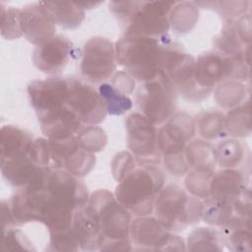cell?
<instances>
[{
	"label": "cell",
	"mask_w": 252,
	"mask_h": 252,
	"mask_svg": "<svg viewBox=\"0 0 252 252\" xmlns=\"http://www.w3.org/2000/svg\"><path fill=\"white\" fill-rule=\"evenodd\" d=\"M186 250L189 251H221L224 240L221 230L212 227H197L187 237Z\"/></svg>",
	"instance_id": "obj_24"
},
{
	"label": "cell",
	"mask_w": 252,
	"mask_h": 252,
	"mask_svg": "<svg viewBox=\"0 0 252 252\" xmlns=\"http://www.w3.org/2000/svg\"><path fill=\"white\" fill-rule=\"evenodd\" d=\"M51 151V167L64 169L81 178L88 175L95 164L94 154L84 150L77 135L59 141L49 140Z\"/></svg>",
	"instance_id": "obj_11"
},
{
	"label": "cell",
	"mask_w": 252,
	"mask_h": 252,
	"mask_svg": "<svg viewBox=\"0 0 252 252\" xmlns=\"http://www.w3.org/2000/svg\"><path fill=\"white\" fill-rule=\"evenodd\" d=\"M141 1H111L109 2V9L118 21L124 26L128 23Z\"/></svg>",
	"instance_id": "obj_39"
},
{
	"label": "cell",
	"mask_w": 252,
	"mask_h": 252,
	"mask_svg": "<svg viewBox=\"0 0 252 252\" xmlns=\"http://www.w3.org/2000/svg\"><path fill=\"white\" fill-rule=\"evenodd\" d=\"M154 211L166 230L179 232L202 220L203 200L190 195L179 185L169 183L158 192Z\"/></svg>",
	"instance_id": "obj_4"
},
{
	"label": "cell",
	"mask_w": 252,
	"mask_h": 252,
	"mask_svg": "<svg viewBox=\"0 0 252 252\" xmlns=\"http://www.w3.org/2000/svg\"><path fill=\"white\" fill-rule=\"evenodd\" d=\"M251 108L250 100L230 108L224 115V130L226 136L244 138L251 133Z\"/></svg>",
	"instance_id": "obj_23"
},
{
	"label": "cell",
	"mask_w": 252,
	"mask_h": 252,
	"mask_svg": "<svg viewBox=\"0 0 252 252\" xmlns=\"http://www.w3.org/2000/svg\"><path fill=\"white\" fill-rule=\"evenodd\" d=\"M73 44L67 37L55 35L43 44L36 46L32 59L39 71L56 75L66 67L73 56Z\"/></svg>",
	"instance_id": "obj_15"
},
{
	"label": "cell",
	"mask_w": 252,
	"mask_h": 252,
	"mask_svg": "<svg viewBox=\"0 0 252 252\" xmlns=\"http://www.w3.org/2000/svg\"><path fill=\"white\" fill-rule=\"evenodd\" d=\"M214 42L218 52L226 56L241 54L247 46H250L242 42L233 27L232 21L224 22L220 33L215 38Z\"/></svg>",
	"instance_id": "obj_30"
},
{
	"label": "cell",
	"mask_w": 252,
	"mask_h": 252,
	"mask_svg": "<svg viewBox=\"0 0 252 252\" xmlns=\"http://www.w3.org/2000/svg\"><path fill=\"white\" fill-rule=\"evenodd\" d=\"M32 136L27 130L16 125L1 127L0 159L13 158L24 153L32 142Z\"/></svg>",
	"instance_id": "obj_21"
},
{
	"label": "cell",
	"mask_w": 252,
	"mask_h": 252,
	"mask_svg": "<svg viewBox=\"0 0 252 252\" xmlns=\"http://www.w3.org/2000/svg\"><path fill=\"white\" fill-rule=\"evenodd\" d=\"M87 205L100 231L99 250H133L130 239L132 214L116 200L113 193L98 189L91 194Z\"/></svg>",
	"instance_id": "obj_2"
},
{
	"label": "cell",
	"mask_w": 252,
	"mask_h": 252,
	"mask_svg": "<svg viewBox=\"0 0 252 252\" xmlns=\"http://www.w3.org/2000/svg\"><path fill=\"white\" fill-rule=\"evenodd\" d=\"M136 159L129 152L122 151L117 153L111 161V171L114 179L120 182L136 165Z\"/></svg>",
	"instance_id": "obj_38"
},
{
	"label": "cell",
	"mask_w": 252,
	"mask_h": 252,
	"mask_svg": "<svg viewBox=\"0 0 252 252\" xmlns=\"http://www.w3.org/2000/svg\"><path fill=\"white\" fill-rule=\"evenodd\" d=\"M214 171L204 169H191L186 173L184 185L186 191L199 199L209 197V186Z\"/></svg>",
	"instance_id": "obj_33"
},
{
	"label": "cell",
	"mask_w": 252,
	"mask_h": 252,
	"mask_svg": "<svg viewBox=\"0 0 252 252\" xmlns=\"http://www.w3.org/2000/svg\"><path fill=\"white\" fill-rule=\"evenodd\" d=\"M98 93L102 97L108 115H123L133 106V100L116 90L110 83H101Z\"/></svg>",
	"instance_id": "obj_29"
},
{
	"label": "cell",
	"mask_w": 252,
	"mask_h": 252,
	"mask_svg": "<svg viewBox=\"0 0 252 252\" xmlns=\"http://www.w3.org/2000/svg\"><path fill=\"white\" fill-rule=\"evenodd\" d=\"M120 93L130 95L136 88L135 79L126 71H119L111 77L110 83Z\"/></svg>",
	"instance_id": "obj_40"
},
{
	"label": "cell",
	"mask_w": 252,
	"mask_h": 252,
	"mask_svg": "<svg viewBox=\"0 0 252 252\" xmlns=\"http://www.w3.org/2000/svg\"><path fill=\"white\" fill-rule=\"evenodd\" d=\"M185 158L191 169L214 171L217 164L215 148L206 140H191L185 148Z\"/></svg>",
	"instance_id": "obj_22"
},
{
	"label": "cell",
	"mask_w": 252,
	"mask_h": 252,
	"mask_svg": "<svg viewBox=\"0 0 252 252\" xmlns=\"http://www.w3.org/2000/svg\"><path fill=\"white\" fill-rule=\"evenodd\" d=\"M247 90L244 83L227 80L219 84L215 90L217 103L223 108H233L246 100Z\"/></svg>",
	"instance_id": "obj_28"
},
{
	"label": "cell",
	"mask_w": 252,
	"mask_h": 252,
	"mask_svg": "<svg viewBox=\"0 0 252 252\" xmlns=\"http://www.w3.org/2000/svg\"><path fill=\"white\" fill-rule=\"evenodd\" d=\"M23 35L38 46L55 36L56 24L42 1L24 6L20 12Z\"/></svg>",
	"instance_id": "obj_14"
},
{
	"label": "cell",
	"mask_w": 252,
	"mask_h": 252,
	"mask_svg": "<svg viewBox=\"0 0 252 252\" xmlns=\"http://www.w3.org/2000/svg\"><path fill=\"white\" fill-rule=\"evenodd\" d=\"M176 94L168 79L161 73L138 87L135 100L140 113L158 126L175 112Z\"/></svg>",
	"instance_id": "obj_5"
},
{
	"label": "cell",
	"mask_w": 252,
	"mask_h": 252,
	"mask_svg": "<svg viewBox=\"0 0 252 252\" xmlns=\"http://www.w3.org/2000/svg\"><path fill=\"white\" fill-rule=\"evenodd\" d=\"M27 153L39 166L51 167V151L49 140L47 138L33 139L30 144Z\"/></svg>",
	"instance_id": "obj_37"
},
{
	"label": "cell",
	"mask_w": 252,
	"mask_h": 252,
	"mask_svg": "<svg viewBox=\"0 0 252 252\" xmlns=\"http://www.w3.org/2000/svg\"><path fill=\"white\" fill-rule=\"evenodd\" d=\"M166 230L155 217L141 216L132 220L130 224V239L133 250H158L167 235Z\"/></svg>",
	"instance_id": "obj_18"
},
{
	"label": "cell",
	"mask_w": 252,
	"mask_h": 252,
	"mask_svg": "<svg viewBox=\"0 0 252 252\" xmlns=\"http://www.w3.org/2000/svg\"><path fill=\"white\" fill-rule=\"evenodd\" d=\"M37 117L41 132L45 138L51 141H59L76 136L85 125L67 104Z\"/></svg>",
	"instance_id": "obj_16"
},
{
	"label": "cell",
	"mask_w": 252,
	"mask_h": 252,
	"mask_svg": "<svg viewBox=\"0 0 252 252\" xmlns=\"http://www.w3.org/2000/svg\"><path fill=\"white\" fill-rule=\"evenodd\" d=\"M196 134L195 119L186 112H174L158 128L161 159L184 158L187 144Z\"/></svg>",
	"instance_id": "obj_10"
},
{
	"label": "cell",
	"mask_w": 252,
	"mask_h": 252,
	"mask_svg": "<svg viewBox=\"0 0 252 252\" xmlns=\"http://www.w3.org/2000/svg\"><path fill=\"white\" fill-rule=\"evenodd\" d=\"M247 181L245 171L238 168H222L213 174L208 198L215 201L232 203L249 186Z\"/></svg>",
	"instance_id": "obj_17"
},
{
	"label": "cell",
	"mask_w": 252,
	"mask_h": 252,
	"mask_svg": "<svg viewBox=\"0 0 252 252\" xmlns=\"http://www.w3.org/2000/svg\"><path fill=\"white\" fill-rule=\"evenodd\" d=\"M68 79L66 104L85 125H98L107 116L106 107L98 90L78 78Z\"/></svg>",
	"instance_id": "obj_9"
},
{
	"label": "cell",
	"mask_w": 252,
	"mask_h": 252,
	"mask_svg": "<svg viewBox=\"0 0 252 252\" xmlns=\"http://www.w3.org/2000/svg\"><path fill=\"white\" fill-rule=\"evenodd\" d=\"M168 35L162 37L123 35L115 43L117 64L123 66L135 81H150L162 73Z\"/></svg>",
	"instance_id": "obj_1"
},
{
	"label": "cell",
	"mask_w": 252,
	"mask_h": 252,
	"mask_svg": "<svg viewBox=\"0 0 252 252\" xmlns=\"http://www.w3.org/2000/svg\"><path fill=\"white\" fill-rule=\"evenodd\" d=\"M1 8V35L6 39H17L23 35L20 24L21 9L4 6L0 3Z\"/></svg>",
	"instance_id": "obj_35"
},
{
	"label": "cell",
	"mask_w": 252,
	"mask_h": 252,
	"mask_svg": "<svg viewBox=\"0 0 252 252\" xmlns=\"http://www.w3.org/2000/svg\"><path fill=\"white\" fill-rule=\"evenodd\" d=\"M233 27L245 45H250L251 42V16L249 13L232 21Z\"/></svg>",
	"instance_id": "obj_41"
},
{
	"label": "cell",
	"mask_w": 252,
	"mask_h": 252,
	"mask_svg": "<svg viewBox=\"0 0 252 252\" xmlns=\"http://www.w3.org/2000/svg\"><path fill=\"white\" fill-rule=\"evenodd\" d=\"M1 250L3 251H35L32 241L19 229L10 227L3 230L1 240Z\"/></svg>",
	"instance_id": "obj_36"
},
{
	"label": "cell",
	"mask_w": 252,
	"mask_h": 252,
	"mask_svg": "<svg viewBox=\"0 0 252 252\" xmlns=\"http://www.w3.org/2000/svg\"><path fill=\"white\" fill-rule=\"evenodd\" d=\"M87 204L75 211L72 229L80 249L86 251L99 250L101 244L100 231Z\"/></svg>",
	"instance_id": "obj_19"
},
{
	"label": "cell",
	"mask_w": 252,
	"mask_h": 252,
	"mask_svg": "<svg viewBox=\"0 0 252 252\" xmlns=\"http://www.w3.org/2000/svg\"><path fill=\"white\" fill-rule=\"evenodd\" d=\"M0 167L5 180L19 190L45 183L53 169L49 166L36 164L27 151L13 158L1 159Z\"/></svg>",
	"instance_id": "obj_12"
},
{
	"label": "cell",
	"mask_w": 252,
	"mask_h": 252,
	"mask_svg": "<svg viewBox=\"0 0 252 252\" xmlns=\"http://www.w3.org/2000/svg\"><path fill=\"white\" fill-rule=\"evenodd\" d=\"M175 1H141L125 25L124 35L162 37L167 35L169 13Z\"/></svg>",
	"instance_id": "obj_7"
},
{
	"label": "cell",
	"mask_w": 252,
	"mask_h": 252,
	"mask_svg": "<svg viewBox=\"0 0 252 252\" xmlns=\"http://www.w3.org/2000/svg\"><path fill=\"white\" fill-rule=\"evenodd\" d=\"M102 2H94V1H80L78 2V4L84 9H92V8H94L96 6H99Z\"/></svg>",
	"instance_id": "obj_42"
},
{
	"label": "cell",
	"mask_w": 252,
	"mask_h": 252,
	"mask_svg": "<svg viewBox=\"0 0 252 252\" xmlns=\"http://www.w3.org/2000/svg\"><path fill=\"white\" fill-rule=\"evenodd\" d=\"M198 16L199 9L194 2H176L169 13V25L176 32H188L195 27Z\"/></svg>",
	"instance_id": "obj_26"
},
{
	"label": "cell",
	"mask_w": 252,
	"mask_h": 252,
	"mask_svg": "<svg viewBox=\"0 0 252 252\" xmlns=\"http://www.w3.org/2000/svg\"><path fill=\"white\" fill-rule=\"evenodd\" d=\"M196 133L206 141L225 137L224 115L219 110H208L195 119Z\"/></svg>",
	"instance_id": "obj_27"
},
{
	"label": "cell",
	"mask_w": 252,
	"mask_h": 252,
	"mask_svg": "<svg viewBox=\"0 0 252 252\" xmlns=\"http://www.w3.org/2000/svg\"><path fill=\"white\" fill-rule=\"evenodd\" d=\"M214 148L217 164L221 168H237L245 161L246 147L236 138L221 140Z\"/></svg>",
	"instance_id": "obj_25"
},
{
	"label": "cell",
	"mask_w": 252,
	"mask_h": 252,
	"mask_svg": "<svg viewBox=\"0 0 252 252\" xmlns=\"http://www.w3.org/2000/svg\"><path fill=\"white\" fill-rule=\"evenodd\" d=\"M164 183V172L158 164L139 165L118 182L114 196L135 217L149 216Z\"/></svg>",
	"instance_id": "obj_3"
},
{
	"label": "cell",
	"mask_w": 252,
	"mask_h": 252,
	"mask_svg": "<svg viewBox=\"0 0 252 252\" xmlns=\"http://www.w3.org/2000/svg\"><path fill=\"white\" fill-rule=\"evenodd\" d=\"M197 6L212 9L218 12L224 22H231L246 14L249 1H198Z\"/></svg>",
	"instance_id": "obj_31"
},
{
	"label": "cell",
	"mask_w": 252,
	"mask_h": 252,
	"mask_svg": "<svg viewBox=\"0 0 252 252\" xmlns=\"http://www.w3.org/2000/svg\"><path fill=\"white\" fill-rule=\"evenodd\" d=\"M115 44L108 38L94 36L83 46L80 70L90 83H102L110 79L116 70Z\"/></svg>",
	"instance_id": "obj_8"
},
{
	"label": "cell",
	"mask_w": 252,
	"mask_h": 252,
	"mask_svg": "<svg viewBox=\"0 0 252 252\" xmlns=\"http://www.w3.org/2000/svg\"><path fill=\"white\" fill-rule=\"evenodd\" d=\"M77 139L80 146L92 154L102 151L107 143L105 131L97 125L84 126L77 134Z\"/></svg>",
	"instance_id": "obj_32"
},
{
	"label": "cell",
	"mask_w": 252,
	"mask_h": 252,
	"mask_svg": "<svg viewBox=\"0 0 252 252\" xmlns=\"http://www.w3.org/2000/svg\"><path fill=\"white\" fill-rule=\"evenodd\" d=\"M56 25L69 30L79 28L85 20V10L75 1H42Z\"/></svg>",
	"instance_id": "obj_20"
},
{
	"label": "cell",
	"mask_w": 252,
	"mask_h": 252,
	"mask_svg": "<svg viewBox=\"0 0 252 252\" xmlns=\"http://www.w3.org/2000/svg\"><path fill=\"white\" fill-rule=\"evenodd\" d=\"M224 246L230 251H248L252 250L251 227L241 226L236 228H220Z\"/></svg>",
	"instance_id": "obj_34"
},
{
	"label": "cell",
	"mask_w": 252,
	"mask_h": 252,
	"mask_svg": "<svg viewBox=\"0 0 252 252\" xmlns=\"http://www.w3.org/2000/svg\"><path fill=\"white\" fill-rule=\"evenodd\" d=\"M31 104L37 116L66 104L68 79L51 76L44 80L32 81L28 86Z\"/></svg>",
	"instance_id": "obj_13"
},
{
	"label": "cell",
	"mask_w": 252,
	"mask_h": 252,
	"mask_svg": "<svg viewBox=\"0 0 252 252\" xmlns=\"http://www.w3.org/2000/svg\"><path fill=\"white\" fill-rule=\"evenodd\" d=\"M127 146L137 163L158 164L161 152L158 146V129L140 112L131 113L125 121Z\"/></svg>",
	"instance_id": "obj_6"
}]
</instances>
